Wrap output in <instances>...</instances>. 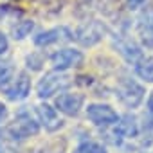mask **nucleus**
Wrapping results in <instances>:
<instances>
[{
  "label": "nucleus",
  "instance_id": "13",
  "mask_svg": "<svg viewBox=\"0 0 153 153\" xmlns=\"http://www.w3.org/2000/svg\"><path fill=\"white\" fill-rule=\"evenodd\" d=\"M135 74L146 83H153V56L140 59L135 65Z\"/></svg>",
  "mask_w": 153,
  "mask_h": 153
},
{
  "label": "nucleus",
  "instance_id": "6",
  "mask_svg": "<svg viewBox=\"0 0 153 153\" xmlns=\"http://www.w3.org/2000/svg\"><path fill=\"white\" fill-rule=\"evenodd\" d=\"M2 92L9 101H24L31 92V78L25 72H18L2 87Z\"/></svg>",
  "mask_w": 153,
  "mask_h": 153
},
{
  "label": "nucleus",
  "instance_id": "16",
  "mask_svg": "<svg viewBox=\"0 0 153 153\" xmlns=\"http://www.w3.org/2000/svg\"><path fill=\"white\" fill-rule=\"evenodd\" d=\"M42 65H43V56H42L40 52H34V54L27 56V67H29L31 70H40Z\"/></svg>",
  "mask_w": 153,
  "mask_h": 153
},
{
  "label": "nucleus",
  "instance_id": "10",
  "mask_svg": "<svg viewBox=\"0 0 153 153\" xmlns=\"http://www.w3.org/2000/svg\"><path fill=\"white\" fill-rule=\"evenodd\" d=\"M36 115H38L42 126L47 131H58L63 126V119L58 115V108H52L49 105H38L36 106Z\"/></svg>",
  "mask_w": 153,
  "mask_h": 153
},
{
  "label": "nucleus",
  "instance_id": "11",
  "mask_svg": "<svg viewBox=\"0 0 153 153\" xmlns=\"http://www.w3.org/2000/svg\"><path fill=\"white\" fill-rule=\"evenodd\" d=\"M137 133H139V126L133 115H124L114 124V135L121 139H133Z\"/></svg>",
  "mask_w": 153,
  "mask_h": 153
},
{
  "label": "nucleus",
  "instance_id": "17",
  "mask_svg": "<svg viewBox=\"0 0 153 153\" xmlns=\"http://www.w3.org/2000/svg\"><path fill=\"white\" fill-rule=\"evenodd\" d=\"M11 74H13V68L9 65H2V63H0V87H4L11 79Z\"/></svg>",
  "mask_w": 153,
  "mask_h": 153
},
{
  "label": "nucleus",
  "instance_id": "12",
  "mask_svg": "<svg viewBox=\"0 0 153 153\" xmlns=\"http://www.w3.org/2000/svg\"><path fill=\"white\" fill-rule=\"evenodd\" d=\"M114 45L117 47V51L128 59V61H135L137 58H140V49L128 38H119L114 42Z\"/></svg>",
  "mask_w": 153,
  "mask_h": 153
},
{
  "label": "nucleus",
  "instance_id": "4",
  "mask_svg": "<svg viewBox=\"0 0 153 153\" xmlns=\"http://www.w3.org/2000/svg\"><path fill=\"white\" fill-rule=\"evenodd\" d=\"M105 34H106V25L103 22H99V20H90V22L83 24L78 31H76L74 38L83 47H92V45L99 43Z\"/></svg>",
  "mask_w": 153,
  "mask_h": 153
},
{
  "label": "nucleus",
  "instance_id": "18",
  "mask_svg": "<svg viewBox=\"0 0 153 153\" xmlns=\"http://www.w3.org/2000/svg\"><path fill=\"white\" fill-rule=\"evenodd\" d=\"M7 49H9V40H7V36H6L2 31H0V56L6 54Z\"/></svg>",
  "mask_w": 153,
  "mask_h": 153
},
{
  "label": "nucleus",
  "instance_id": "14",
  "mask_svg": "<svg viewBox=\"0 0 153 153\" xmlns=\"http://www.w3.org/2000/svg\"><path fill=\"white\" fill-rule=\"evenodd\" d=\"M33 29H34V22H31V20H22V22H16V25L13 27L11 34H13L15 40H24V38H27V36L31 34Z\"/></svg>",
  "mask_w": 153,
  "mask_h": 153
},
{
  "label": "nucleus",
  "instance_id": "22",
  "mask_svg": "<svg viewBox=\"0 0 153 153\" xmlns=\"http://www.w3.org/2000/svg\"><path fill=\"white\" fill-rule=\"evenodd\" d=\"M148 110L153 114V92L149 94V97H148Z\"/></svg>",
  "mask_w": 153,
  "mask_h": 153
},
{
  "label": "nucleus",
  "instance_id": "2",
  "mask_svg": "<svg viewBox=\"0 0 153 153\" xmlns=\"http://www.w3.org/2000/svg\"><path fill=\"white\" fill-rule=\"evenodd\" d=\"M6 131L13 140H24V139L36 135L40 131V124L36 123V119L29 112H20L15 117V121L7 126Z\"/></svg>",
  "mask_w": 153,
  "mask_h": 153
},
{
  "label": "nucleus",
  "instance_id": "1",
  "mask_svg": "<svg viewBox=\"0 0 153 153\" xmlns=\"http://www.w3.org/2000/svg\"><path fill=\"white\" fill-rule=\"evenodd\" d=\"M72 83H74V79L68 74H65L63 70L47 72L36 85V94L40 99H47V97H52L54 94L61 92V90H67Z\"/></svg>",
  "mask_w": 153,
  "mask_h": 153
},
{
  "label": "nucleus",
  "instance_id": "7",
  "mask_svg": "<svg viewBox=\"0 0 153 153\" xmlns=\"http://www.w3.org/2000/svg\"><path fill=\"white\" fill-rule=\"evenodd\" d=\"M85 61V56L81 51L76 49H61L56 51L51 56V63L54 70H67V68H79Z\"/></svg>",
  "mask_w": 153,
  "mask_h": 153
},
{
  "label": "nucleus",
  "instance_id": "23",
  "mask_svg": "<svg viewBox=\"0 0 153 153\" xmlns=\"http://www.w3.org/2000/svg\"><path fill=\"white\" fill-rule=\"evenodd\" d=\"M148 128H153V119H151V121L148 123Z\"/></svg>",
  "mask_w": 153,
  "mask_h": 153
},
{
  "label": "nucleus",
  "instance_id": "21",
  "mask_svg": "<svg viewBox=\"0 0 153 153\" xmlns=\"http://www.w3.org/2000/svg\"><path fill=\"white\" fill-rule=\"evenodd\" d=\"M146 24H149V25L153 27V9H149V11L146 13Z\"/></svg>",
  "mask_w": 153,
  "mask_h": 153
},
{
  "label": "nucleus",
  "instance_id": "3",
  "mask_svg": "<svg viewBox=\"0 0 153 153\" xmlns=\"http://www.w3.org/2000/svg\"><path fill=\"white\" fill-rule=\"evenodd\" d=\"M115 96L124 106L137 108L144 99V87L133 79H121L115 87Z\"/></svg>",
  "mask_w": 153,
  "mask_h": 153
},
{
  "label": "nucleus",
  "instance_id": "9",
  "mask_svg": "<svg viewBox=\"0 0 153 153\" xmlns=\"http://www.w3.org/2000/svg\"><path fill=\"white\" fill-rule=\"evenodd\" d=\"M83 103H85V96L83 94H70V92H67V94H59L56 97V108L61 114L68 115V117L78 115L79 110L83 108Z\"/></svg>",
  "mask_w": 153,
  "mask_h": 153
},
{
  "label": "nucleus",
  "instance_id": "15",
  "mask_svg": "<svg viewBox=\"0 0 153 153\" xmlns=\"http://www.w3.org/2000/svg\"><path fill=\"white\" fill-rule=\"evenodd\" d=\"M74 153H106V149H105V146H101L99 142L85 140V142H81L78 148L74 149Z\"/></svg>",
  "mask_w": 153,
  "mask_h": 153
},
{
  "label": "nucleus",
  "instance_id": "20",
  "mask_svg": "<svg viewBox=\"0 0 153 153\" xmlns=\"http://www.w3.org/2000/svg\"><path fill=\"white\" fill-rule=\"evenodd\" d=\"M126 4H128V7H130V9H137L139 6H142V4H144V0H126Z\"/></svg>",
  "mask_w": 153,
  "mask_h": 153
},
{
  "label": "nucleus",
  "instance_id": "8",
  "mask_svg": "<svg viewBox=\"0 0 153 153\" xmlns=\"http://www.w3.org/2000/svg\"><path fill=\"white\" fill-rule=\"evenodd\" d=\"M70 40H74V34H72L65 25L42 31V33H38V34L33 38V42H34L36 47H49V45L65 43V42H70Z\"/></svg>",
  "mask_w": 153,
  "mask_h": 153
},
{
  "label": "nucleus",
  "instance_id": "24",
  "mask_svg": "<svg viewBox=\"0 0 153 153\" xmlns=\"http://www.w3.org/2000/svg\"><path fill=\"white\" fill-rule=\"evenodd\" d=\"M0 153H4V148H2V144H0Z\"/></svg>",
  "mask_w": 153,
  "mask_h": 153
},
{
  "label": "nucleus",
  "instance_id": "5",
  "mask_svg": "<svg viewBox=\"0 0 153 153\" xmlns=\"http://www.w3.org/2000/svg\"><path fill=\"white\" fill-rule=\"evenodd\" d=\"M87 119L90 123H94L96 126H114L121 117L119 114L110 106V105H103V103H92L87 106Z\"/></svg>",
  "mask_w": 153,
  "mask_h": 153
},
{
  "label": "nucleus",
  "instance_id": "19",
  "mask_svg": "<svg viewBox=\"0 0 153 153\" xmlns=\"http://www.w3.org/2000/svg\"><path fill=\"white\" fill-rule=\"evenodd\" d=\"M7 114H9V110H7V106L0 101V124H2L6 119H7Z\"/></svg>",
  "mask_w": 153,
  "mask_h": 153
}]
</instances>
